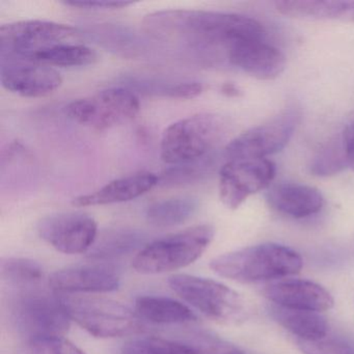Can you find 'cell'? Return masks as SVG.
<instances>
[{"label": "cell", "instance_id": "1", "mask_svg": "<svg viewBox=\"0 0 354 354\" xmlns=\"http://www.w3.org/2000/svg\"><path fill=\"white\" fill-rule=\"evenodd\" d=\"M142 28L163 42L223 50L227 59L230 51L239 43L266 38L264 26L254 18L201 10L154 12L144 18Z\"/></svg>", "mask_w": 354, "mask_h": 354}, {"label": "cell", "instance_id": "2", "mask_svg": "<svg viewBox=\"0 0 354 354\" xmlns=\"http://www.w3.org/2000/svg\"><path fill=\"white\" fill-rule=\"evenodd\" d=\"M301 257L288 246L263 243L227 252L213 259L211 269L221 277L237 281H258L296 274Z\"/></svg>", "mask_w": 354, "mask_h": 354}, {"label": "cell", "instance_id": "3", "mask_svg": "<svg viewBox=\"0 0 354 354\" xmlns=\"http://www.w3.org/2000/svg\"><path fill=\"white\" fill-rule=\"evenodd\" d=\"M227 130V122L216 113H196L175 122L163 132L161 160L171 165L200 160L221 142Z\"/></svg>", "mask_w": 354, "mask_h": 354}, {"label": "cell", "instance_id": "4", "mask_svg": "<svg viewBox=\"0 0 354 354\" xmlns=\"http://www.w3.org/2000/svg\"><path fill=\"white\" fill-rule=\"evenodd\" d=\"M209 225H196L147 244L136 254L133 268L144 274H157L184 268L198 260L214 238Z\"/></svg>", "mask_w": 354, "mask_h": 354}, {"label": "cell", "instance_id": "5", "mask_svg": "<svg viewBox=\"0 0 354 354\" xmlns=\"http://www.w3.org/2000/svg\"><path fill=\"white\" fill-rule=\"evenodd\" d=\"M57 295L70 319L95 337H125L140 331L136 313L120 302L84 294Z\"/></svg>", "mask_w": 354, "mask_h": 354}, {"label": "cell", "instance_id": "6", "mask_svg": "<svg viewBox=\"0 0 354 354\" xmlns=\"http://www.w3.org/2000/svg\"><path fill=\"white\" fill-rule=\"evenodd\" d=\"M169 285L184 301L212 320L234 324L246 318L243 298L223 283L196 275L175 274L169 277Z\"/></svg>", "mask_w": 354, "mask_h": 354}, {"label": "cell", "instance_id": "7", "mask_svg": "<svg viewBox=\"0 0 354 354\" xmlns=\"http://www.w3.org/2000/svg\"><path fill=\"white\" fill-rule=\"evenodd\" d=\"M10 315L16 330L26 342L65 337L71 322L59 295L37 291L19 294L12 302Z\"/></svg>", "mask_w": 354, "mask_h": 354}, {"label": "cell", "instance_id": "8", "mask_svg": "<svg viewBox=\"0 0 354 354\" xmlns=\"http://www.w3.org/2000/svg\"><path fill=\"white\" fill-rule=\"evenodd\" d=\"M77 28L43 20H24L3 24L0 28L1 59H24L57 45L76 43Z\"/></svg>", "mask_w": 354, "mask_h": 354}, {"label": "cell", "instance_id": "9", "mask_svg": "<svg viewBox=\"0 0 354 354\" xmlns=\"http://www.w3.org/2000/svg\"><path fill=\"white\" fill-rule=\"evenodd\" d=\"M140 109L136 93L121 86L73 101L66 106L65 113L76 123L105 130L134 119Z\"/></svg>", "mask_w": 354, "mask_h": 354}, {"label": "cell", "instance_id": "10", "mask_svg": "<svg viewBox=\"0 0 354 354\" xmlns=\"http://www.w3.org/2000/svg\"><path fill=\"white\" fill-rule=\"evenodd\" d=\"M275 165L267 158L227 160L219 171V198L232 210L252 194L266 189L275 177Z\"/></svg>", "mask_w": 354, "mask_h": 354}, {"label": "cell", "instance_id": "11", "mask_svg": "<svg viewBox=\"0 0 354 354\" xmlns=\"http://www.w3.org/2000/svg\"><path fill=\"white\" fill-rule=\"evenodd\" d=\"M297 121V113L288 111L267 123L250 128L227 144L225 156L229 160L260 159L279 152L293 136Z\"/></svg>", "mask_w": 354, "mask_h": 354}, {"label": "cell", "instance_id": "12", "mask_svg": "<svg viewBox=\"0 0 354 354\" xmlns=\"http://www.w3.org/2000/svg\"><path fill=\"white\" fill-rule=\"evenodd\" d=\"M37 230L45 242L68 254L88 252L98 237L96 221L82 212L49 215L39 221Z\"/></svg>", "mask_w": 354, "mask_h": 354}, {"label": "cell", "instance_id": "13", "mask_svg": "<svg viewBox=\"0 0 354 354\" xmlns=\"http://www.w3.org/2000/svg\"><path fill=\"white\" fill-rule=\"evenodd\" d=\"M0 80L6 90L24 98L48 96L63 84L57 70L24 59H1Z\"/></svg>", "mask_w": 354, "mask_h": 354}, {"label": "cell", "instance_id": "14", "mask_svg": "<svg viewBox=\"0 0 354 354\" xmlns=\"http://www.w3.org/2000/svg\"><path fill=\"white\" fill-rule=\"evenodd\" d=\"M48 283L57 294L103 293L117 290L121 275L113 265L93 263L55 271Z\"/></svg>", "mask_w": 354, "mask_h": 354}, {"label": "cell", "instance_id": "15", "mask_svg": "<svg viewBox=\"0 0 354 354\" xmlns=\"http://www.w3.org/2000/svg\"><path fill=\"white\" fill-rule=\"evenodd\" d=\"M227 62L259 80H275L286 68L285 55L267 42L266 38L252 39L236 45L227 55Z\"/></svg>", "mask_w": 354, "mask_h": 354}, {"label": "cell", "instance_id": "16", "mask_svg": "<svg viewBox=\"0 0 354 354\" xmlns=\"http://www.w3.org/2000/svg\"><path fill=\"white\" fill-rule=\"evenodd\" d=\"M265 297L275 306L291 310L324 312L335 304L331 294L319 283L306 279L273 281L264 289Z\"/></svg>", "mask_w": 354, "mask_h": 354}, {"label": "cell", "instance_id": "17", "mask_svg": "<svg viewBox=\"0 0 354 354\" xmlns=\"http://www.w3.org/2000/svg\"><path fill=\"white\" fill-rule=\"evenodd\" d=\"M269 206L286 216L306 218L320 212L324 198L317 188L300 183L277 184L266 196Z\"/></svg>", "mask_w": 354, "mask_h": 354}, {"label": "cell", "instance_id": "18", "mask_svg": "<svg viewBox=\"0 0 354 354\" xmlns=\"http://www.w3.org/2000/svg\"><path fill=\"white\" fill-rule=\"evenodd\" d=\"M159 178L149 171L133 174L109 182L93 194L77 196L72 201L75 207L104 206L128 202L140 198L158 184Z\"/></svg>", "mask_w": 354, "mask_h": 354}, {"label": "cell", "instance_id": "19", "mask_svg": "<svg viewBox=\"0 0 354 354\" xmlns=\"http://www.w3.org/2000/svg\"><path fill=\"white\" fill-rule=\"evenodd\" d=\"M274 5L279 14L294 19L354 22V1L281 0Z\"/></svg>", "mask_w": 354, "mask_h": 354}, {"label": "cell", "instance_id": "20", "mask_svg": "<svg viewBox=\"0 0 354 354\" xmlns=\"http://www.w3.org/2000/svg\"><path fill=\"white\" fill-rule=\"evenodd\" d=\"M136 313L140 320L153 324H185L196 320L187 306L165 296H140L136 301Z\"/></svg>", "mask_w": 354, "mask_h": 354}, {"label": "cell", "instance_id": "21", "mask_svg": "<svg viewBox=\"0 0 354 354\" xmlns=\"http://www.w3.org/2000/svg\"><path fill=\"white\" fill-rule=\"evenodd\" d=\"M274 320L298 339L313 341L326 337L328 325L320 313L291 310L275 306L271 310Z\"/></svg>", "mask_w": 354, "mask_h": 354}, {"label": "cell", "instance_id": "22", "mask_svg": "<svg viewBox=\"0 0 354 354\" xmlns=\"http://www.w3.org/2000/svg\"><path fill=\"white\" fill-rule=\"evenodd\" d=\"M146 237L136 230L118 229L105 232L97 237L94 245L88 250L92 260L106 261L129 254L144 245Z\"/></svg>", "mask_w": 354, "mask_h": 354}, {"label": "cell", "instance_id": "23", "mask_svg": "<svg viewBox=\"0 0 354 354\" xmlns=\"http://www.w3.org/2000/svg\"><path fill=\"white\" fill-rule=\"evenodd\" d=\"M124 84L132 92L173 99H194L204 91L201 82H173L161 78L130 77Z\"/></svg>", "mask_w": 354, "mask_h": 354}, {"label": "cell", "instance_id": "24", "mask_svg": "<svg viewBox=\"0 0 354 354\" xmlns=\"http://www.w3.org/2000/svg\"><path fill=\"white\" fill-rule=\"evenodd\" d=\"M98 55L94 49L80 43H67L40 51L28 59L48 67H86L94 65Z\"/></svg>", "mask_w": 354, "mask_h": 354}, {"label": "cell", "instance_id": "25", "mask_svg": "<svg viewBox=\"0 0 354 354\" xmlns=\"http://www.w3.org/2000/svg\"><path fill=\"white\" fill-rule=\"evenodd\" d=\"M198 209V202L196 198L189 196L167 198L151 205L147 209L146 218L155 227H176L192 218Z\"/></svg>", "mask_w": 354, "mask_h": 354}, {"label": "cell", "instance_id": "26", "mask_svg": "<svg viewBox=\"0 0 354 354\" xmlns=\"http://www.w3.org/2000/svg\"><path fill=\"white\" fill-rule=\"evenodd\" d=\"M171 341L176 342L186 354H244L231 342L203 329L183 331Z\"/></svg>", "mask_w": 354, "mask_h": 354}, {"label": "cell", "instance_id": "27", "mask_svg": "<svg viewBox=\"0 0 354 354\" xmlns=\"http://www.w3.org/2000/svg\"><path fill=\"white\" fill-rule=\"evenodd\" d=\"M1 277L15 287H32L42 281L44 271L37 261L28 258H7L1 262Z\"/></svg>", "mask_w": 354, "mask_h": 354}, {"label": "cell", "instance_id": "28", "mask_svg": "<svg viewBox=\"0 0 354 354\" xmlns=\"http://www.w3.org/2000/svg\"><path fill=\"white\" fill-rule=\"evenodd\" d=\"M347 167H349V162L343 140L339 136L329 142L315 157L310 165V171L320 177H328L339 174Z\"/></svg>", "mask_w": 354, "mask_h": 354}, {"label": "cell", "instance_id": "29", "mask_svg": "<svg viewBox=\"0 0 354 354\" xmlns=\"http://www.w3.org/2000/svg\"><path fill=\"white\" fill-rule=\"evenodd\" d=\"M118 354H186L171 339L157 337H134L123 344Z\"/></svg>", "mask_w": 354, "mask_h": 354}, {"label": "cell", "instance_id": "30", "mask_svg": "<svg viewBox=\"0 0 354 354\" xmlns=\"http://www.w3.org/2000/svg\"><path fill=\"white\" fill-rule=\"evenodd\" d=\"M26 354H86L65 337H46L26 343Z\"/></svg>", "mask_w": 354, "mask_h": 354}, {"label": "cell", "instance_id": "31", "mask_svg": "<svg viewBox=\"0 0 354 354\" xmlns=\"http://www.w3.org/2000/svg\"><path fill=\"white\" fill-rule=\"evenodd\" d=\"M297 346L304 354H351L353 349L341 339L326 337L313 341L297 339Z\"/></svg>", "mask_w": 354, "mask_h": 354}, {"label": "cell", "instance_id": "32", "mask_svg": "<svg viewBox=\"0 0 354 354\" xmlns=\"http://www.w3.org/2000/svg\"><path fill=\"white\" fill-rule=\"evenodd\" d=\"M66 5L80 8V9L118 10L129 7V6L133 5V3H124V1H67Z\"/></svg>", "mask_w": 354, "mask_h": 354}, {"label": "cell", "instance_id": "33", "mask_svg": "<svg viewBox=\"0 0 354 354\" xmlns=\"http://www.w3.org/2000/svg\"><path fill=\"white\" fill-rule=\"evenodd\" d=\"M345 148L349 167L354 171V122L350 124L345 132Z\"/></svg>", "mask_w": 354, "mask_h": 354}, {"label": "cell", "instance_id": "34", "mask_svg": "<svg viewBox=\"0 0 354 354\" xmlns=\"http://www.w3.org/2000/svg\"><path fill=\"white\" fill-rule=\"evenodd\" d=\"M223 92L227 96L235 97L239 95V91L234 84H227L223 86Z\"/></svg>", "mask_w": 354, "mask_h": 354}, {"label": "cell", "instance_id": "35", "mask_svg": "<svg viewBox=\"0 0 354 354\" xmlns=\"http://www.w3.org/2000/svg\"><path fill=\"white\" fill-rule=\"evenodd\" d=\"M351 354H354V349H352Z\"/></svg>", "mask_w": 354, "mask_h": 354}]
</instances>
